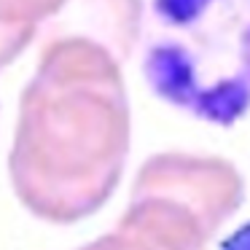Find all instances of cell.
Instances as JSON below:
<instances>
[{"mask_svg":"<svg viewBox=\"0 0 250 250\" xmlns=\"http://www.w3.org/2000/svg\"><path fill=\"white\" fill-rule=\"evenodd\" d=\"M221 250H250V221L229 234L221 242Z\"/></svg>","mask_w":250,"mask_h":250,"instance_id":"cell-2","label":"cell"},{"mask_svg":"<svg viewBox=\"0 0 250 250\" xmlns=\"http://www.w3.org/2000/svg\"><path fill=\"white\" fill-rule=\"evenodd\" d=\"M143 73L172 108L237 124L250 110V0H153Z\"/></svg>","mask_w":250,"mask_h":250,"instance_id":"cell-1","label":"cell"}]
</instances>
